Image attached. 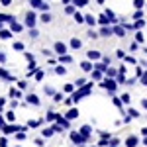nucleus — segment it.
<instances>
[{"label": "nucleus", "instance_id": "e433bc0d", "mask_svg": "<svg viewBox=\"0 0 147 147\" xmlns=\"http://www.w3.org/2000/svg\"><path fill=\"white\" fill-rule=\"evenodd\" d=\"M86 84V79H79V80H75V86H84Z\"/></svg>", "mask_w": 147, "mask_h": 147}, {"label": "nucleus", "instance_id": "7ed1b4c3", "mask_svg": "<svg viewBox=\"0 0 147 147\" xmlns=\"http://www.w3.org/2000/svg\"><path fill=\"white\" fill-rule=\"evenodd\" d=\"M124 145L125 147H137V145H139V137H137V136H127V137H125V141H124Z\"/></svg>", "mask_w": 147, "mask_h": 147}, {"label": "nucleus", "instance_id": "412c9836", "mask_svg": "<svg viewBox=\"0 0 147 147\" xmlns=\"http://www.w3.org/2000/svg\"><path fill=\"white\" fill-rule=\"evenodd\" d=\"M6 122H16V114H14V110L6 112Z\"/></svg>", "mask_w": 147, "mask_h": 147}, {"label": "nucleus", "instance_id": "bf43d9fd", "mask_svg": "<svg viewBox=\"0 0 147 147\" xmlns=\"http://www.w3.org/2000/svg\"><path fill=\"white\" fill-rule=\"evenodd\" d=\"M16 147H20V145H16Z\"/></svg>", "mask_w": 147, "mask_h": 147}, {"label": "nucleus", "instance_id": "c85d7f7f", "mask_svg": "<svg viewBox=\"0 0 147 147\" xmlns=\"http://www.w3.org/2000/svg\"><path fill=\"white\" fill-rule=\"evenodd\" d=\"M120 98H122V102H124V104H129V100H131V96H129V94H122V96H120Z\"/></svg>", "mask_w": 147, "mask_h": 147}, {"label": "nucleus", "instance_id": "9b49d317", "mask_svg": "<svg viewBox=\"0 0 147 147\" xmlns=\"http://www.w3.org/2000/svg\"><path fill=\"white\" fill-rule=\"evenodd\" d=\"M114 34L118 35V37H124V35H125V30L122 28V26H114Z\"/></svg>", "mask_w": 147, "mask_h": 147}, {"label": "nucleus", "instance_id": "4d7b16f0", "mask_svg": "<svg viewBox=\"0 0 147 147\" xmlns=\"http://www.w3.org/2000/svg\"><path fill=\"white\" fill-rule=\"evenodd\" d=\"M143 145H145V147H147V137H145V139H143Z\"/></svg>", "mask_w": 147, "mask_h": 147}, {"label": "nucleus", "instance_id": "0eeeda50", "mask_svg": "<svg viewBox=\"0 0 147 147\" xmlns=\"http://www.w3.org/2000/svg\"><path fill=\"white\" fill-rule=\"evenodd\" d=\"M8 94H10V98H16L18 100V98H22V88H14L12 86L10 90H8Z\"/></svg>", "mask_w": 147, "mask_h": 147}, {"label": "nucleus", "instance_id": "6e6552de", "mask_svg": "<svg viewBox=\"0 0 147 147\" xmlns=\"http://www.w3.org/2000/svg\"><path fill=\"white\" fill-rule=\"evenodd\" d=\"M80 45H82V41L77 39V37H73V39L69 41V47H71V49H80Z\"/></svg>", "mask_w": 147, "mask_h": 147}, {"label": "nucleus", "instance_id": "f257e3e1", "mask_svg": "<svg viewBox=\"0 0 147 147\" xmlns=\"http://www.w3.org/2000/svg\"><path fill=\"white\" fill-rule=\"evenodd\" d=\"M71 141H73L75 145H82V143L86 141V137L82 136V134H77V131H71Z\"/></svg>", "mask_w": 147, "mask_h": 147}, {"label": "nucleus", "instance_id": "72a5a7b5", "mask_svg": "<svg viewBox=\"0 0 147 147\" xmlns=\"http://www.w3.org/2000/svg\"><path fill=\"white\" fill-rule=\"evenodd\" d=\"M127 112H129V116H131V118H139V112H137L136 108H129Z\"/></svg>", "mask_w": 147, "mask_h": 147}, {"label": "nucleus", "instance_id": "3c124183", "mask_svg": "<svg viewBox=\"0 0 147 147\" xmlns=\"http://www.w3.org/2000/svg\"><path fill=\"white\" fill-rule=\"evenodd\" d=\"M0 2H2V6H10L12 0H0Z\"/></svg>", "mask_w": 147, "mask_h": 147}, {"label": "nucleus", "instance_id": "79ce46f5", "mask_svg": "<svg viewBox=\"0 0 147 147\" xmlns=\"http://www.w3.org/2000/svg\"><path fill=\"white\" fill-rule=\"evenodd\" d=\"M137 49H139V45H137V41H136V43H131V45H129V51H131V53H136Z\"/></svg>", "mask_w": 147, "mask_h": 147}, {"label": "nucleus", "instance_id": "5701e85b", "mask_svg": "<svg viewBox=\"0 0 147 147\" xmlns=\"http://www.w3.org/2000/svg\"><path fill=\"white\" fill-rule=\"evenodd\" d=\"M98 22H100L102 26H108V22H110V18H108V16H106V14H102L100 18H98Z\"/></svg>", "mask_w": 147, "mask_h": 147}, {"label": "nucleus", "instance_id": "39448f33", "mask_svg": "<svg viewBox=\"0 0 147 147\" xmlns=\"http://www.w3.org/2000/svg\"><path fill=\"white\" fill-rule=\"evenodd\" d=\"M80 69H82L84 73H92V71H94V65H92L90 61H80Z\"/></svg>", "mask_w": 147, "mask_h": 147}, {"label": "nucleus", "instance_id": "13d9d810", "mask_svg": "<svg viewBox=\"0 0 147 147\" xmlns=\"http://www.w3.org/2000/svg\"><path fill=\"white\" fill-rule=\"evenodd\" d=\"M102 2H104V0H98V4H102Z\"/></svg>", "mask_w": 147, "mask_h": 147}, {"label": "nucleus", "instance_id": "58836bf2", "mask_svg": "<svg viewBox=\"0 0 147 147\" xmlns=\"http://www.w3.org/2000/svg\"><path fill=\"white\" fill-rule=\"evenodd\" d=\"M37 35H39V32H37V30H35V28H32V30H30V37H37Z\"/></svg>", "mask_w": 147, "mask_h": 147}, {"label": "nucleus", "instance_id": "cd10ccee", "mask_svg": "<svg viewBox=\"0 0 147 147\" xmlns=\"http://www.w3.org/2000/svg\"><path fill=\"white\" fill-rule=\"evenodd\" d=\"M86 35H88L90 39H98V37H100V34H96V32H92V30H88V32H86Z\"/></svg>", "mask_w": 147, "mask_h": 147}, {"label": "nucleus", "instance_id": "603ef678", "mask_svg": "<svg viewBox=\"0 0 147 147\" xmlns=\"http://www.w3.org/2000/svg\"><path fill=\"white\" fill-rule=\"evenodd\" d=\"M141 136H143V137H147V127H143V129H141Z\"/></svg>", "mask_w": 147, "mask_h": 147}, {"label": "nucleus", "instance_id": "de8ad7c7", "mask_svg": "<svg viewBox=\"0 0 147 147\" xmlns=\"http://www.w3.org/2000/svg\"><path fill=\"white\" fill-rule=\"evenodd\" d=\"M125 61H127L129 65H136V59H134V57H125Z\"/></svg>", "mask_w": 147, "mask_h": 147}, {"label": "nucleus", "instance_id": "a211bd4d", "mask_svg": "<svg viewBox=\"0 0 147 147\" xmlns=\"http://www.w3.org/2000/svg\"><path fill=\"white\" fill-rule=\"evenodd\" d=\"M80 134L88 139V136H90V125H82V127H80Z\"/></svg>", "mask_w": 147, "mask_h": 147}, {"label": "nucleus", "instance_id": "49530a36", "mask_svg": "<svg viewBox=\"0 0 147 147\" xmlns=\"http://www.w3.org/2000/svg\"><path fill=\"white\" fill-rule=\"evenodd\" d=\"M10 108H12V110H14V108H18V100H16V98L10 102Z\"/></svg>", "mask_w": 147, "mask_h": 147}, {"label": "nucleus", "instance_id": "864d4df0", "mask_svg": "<svg viewBox=\"0 0 147 147\" xmlns=\"http://www.w3.org/2000/svg\"><path fill=\"white\" fill-rule=\"evenodd\" d=\"M6 61V57H4V53H0V63H4Z\"/></svg>", "mask_w": 147, "mask_h": 147}, {"label": "nucleus", "instance_id": "b1692460", "mask_svg": "<svg viewBox=\"0 0 147 147\" xmlns=\"http://www.w3.org/2000/svg\"><path fill=\"white\" fill-rule=\"evenodd\" d=\"M75 22H77V24H84V16L79 14V12H75Z\"/></svg>", "mask_w": 147, "mask_h": 147}, {"label": "nucleus", "instance_id": "c9c22d12", "mask_svg": "<svg viewBox=\"0 0 147 147\" xmlns=\"http://www.w3.org/2000/svg\"><path fill=\"white\" fill-rule=\"evenodd\" d=\"M136 41H137V43H143V34H141V32H137V34H136Z\"/></svg>", "mask_w": 147, "mask_h": 147}, {"label": "nucleus", "instance_id": "ea45409f", "mask_svg": "<svg viewBox=\"0 0 147 147\" xmlns=\"http://www.w3.org/2000/svg\"><path fill=\"white\" fill-rule=\"evenodd\" d=\"M143 26H145V22H143V20H137V22L134 24V28H137V30H139V28H143Z\"/></svg>", "mask_w": 147, "mask_h": 147}, {"label": "nucleus", "instance_id": "bb28decb", "mask_svg": "<svg viewBox=\"0 0 147 147\" xmlns=\"http://www.w3.org/2000/svg\"><path fill=\"white\" fill-rule=\"evenodd\" d=\"M39 20H41L43 24H49V22H51V16H49V14H41V16H39Z\"/></svg>", "mask_w": 147, "mask_h": 147}, {"label": "nucleus", "instance_id": "37998d69", "mask_svg": "<svg viewBox=\"0 0 147 147\" xmlns=\"http://www.w3.org/2000/svg\"><path fill=\"white\" fill-rule=\"evenodd\" d=\"M4 125H6V116H2V114H0V129H2Z\"/></svg>", "mask_w": 147, "mask_h": 147}, {"label": "nucleus", "instance_id": "a19ab883", "mask_svg": "<svg viewBox=\"0 0 147 147\" xmlns=\"http://www.w3.org/2000/svg\"><path fill=\"white\" fill-rule=\"evenodd\" d=\"M116 57H118V59H125V53L122 49H118V51H116Z\"/></svg>", "mask_w": 147, "mask_h": 147}, {"label": "nucleus", "instance_id": "09e8293b", "mask_svg": "<svg viewBox=\"0 0 147 147\" xmlns=\"http://www.w3.org/2000/svg\"><path fill=\"white\" fill-rule=\"evenodd\" d=\"M24 57H26L28 61H34V55H32V53H24Z\"/></svg>", "mask_w": 147, "mask_h": 147}, {"label": "nucleus", "instance_id": "4468645a", "mask_svg": "<svg viewBox=\"0 0 147 147\" xmlns=\"http://www.w3.org/2000/svg\"><path fill=\"white\" fill-rule=\"evenodd\" d=\"M53 134H55L53 127H45V129H41V136H43V137H51Z\"/></svg>", "mask_w": 147, "mask_h": 147}, {"label": "nucleus", "instance_id": "1a4fd4ad", "mask_svg": "<svg viewBox=\"0 0 147 147\" xmlns=\"http://www.w3.org/2000/svg\"><path fill=\"white\" fill-rule=\"evenodd\" d=\"M26 100L30 102V104H34V106H39V98L35 96V94H28V98Z\"/></svg>", "mask_w": 147, "mask_h": 147}, {"label": "nucleus", "instance_id": "5fc2aeb1", "mask_svg": "<svg viewBox=\"0 0 147 147\" xmlns=\"http://www.w3.org/2000/svg\"><path fill=\"white\" fill-rule=\"evenodd\" d=\"M4 104H6V100H4V98H0V108H4Z\"/></svg>", "mask_w": 147, "mask_h": 147}, {"label": "nucleus", "instance_id": "6ab92c4d", "mask_svg": "<svg viewBox=\"0 0 147 147\" xmlns=\"http://www.w3.org/2000/svg\"><path fill=\"white\" fill-rule=\"evenodd\" d=\"M59 61H61V63H73V57L65 53V55H59Z\"/></svg>", "mask_w": 147, "mask_h": 147}, {"label": "nucleus", "instance_id": "f03ea898", "mask_svg": "<svg viewBox=\"0 0 147 147\" xmlns=\"http://www.w3.org/2000/svg\"><path fill=\"white\" fill-rule=\"evenodd\" d=\"M53 49H55V53H57V55H65L69 47H67V43H63V41H55Z\"/></svg>", "mask_w": 147, "mask_h": 147}, {"label": "nucleus", "instance_id": "dca6fc26", "mask_svg": "<svg viewBox=\"0 0 147 147\" xmlns=\"http://www.w3.org/2000/svg\"><path fill=\"white\" fill-rule=\"evenodd\" d=\"M88 59H92V61H98V59H102V55L98 53V51H88Z\"/></svg>", "mask_w": 147, "mask_h": 147}, {"label": "nucleus", "instance_id": "9d476101", "mask_svg": "<svg viewBox=\"0 0 147 147\" xmlns=\"http://www.w3.org/2000/svg\"><path fill=\"white\" fill-rule=\"evenodd\" d=\"M10 30L14 32V34H20V32H22V24H18V22H12V24H10Z\"/></svg>", "mask_w": 147, "mask_h": 147}, {"label": "nucleus", "instance_id": "f704fd0d", "mask_svg": "<svg viewBox=\"0 0 147 147\" xmlns=\"http://www.w3.org/2000/svg\"><path fill=\"white\" fill-rule=\"evenodd\" d=\"M43 77H45L43 71H37V73H35V80H43Z\"/></svg>", "mask_w": 147, "mask_h": 147}, {"label": "nucleus", "instance_id": "6e6d98bb", "mask_svg": "<svg viewBox=\"0 0 147 147\" xmlns=\"http://www.w3.org/2000/svg\"><path fill=\"white\" fill-rule=\"evenodd\" d=\"M141 106H143V108L147 110V100H141Z\"/></svg>", "mask_w": 147, "mask_h": 147}, {"label": "nucleus", "instance_id": "2f4dec72", "mask_svg": "<svg viewBox=\"0 0 147 147\" xmlns=\"http://www.w3.org/2000/svg\"><path fill=\"white\" fill-rule=\"evenodd\" d=\"M75 90V84H65L63 86V92H73Z\"/></svg>", "mask_w": 147, "mask_h": 147}, {"label": "nucleus", "instance_id": "8fccbe9b", "mask_svg": "<svg viewBox=\"0 0 147 147\" xmlns=\"http://www.w3.org/2000/svg\"><path fill=\"white\" fill-rule=\"evenodd\" d=\"M67 14H75V6H67Z\"/></svg>", "mask_w": 147, "mask_h": 147}, {"label": "nucleus", "instance_id": "20e7f679", "mask_svg": "<svg viewBox=\"0 0 147 147\" xmlns=\"http://www.w3.org/2000/svg\"><path fill=\"white\" fill-rule=\"evenodd\" d=\"M26 26L28 28H34L35 26V12H28L26 14Z\"/></svg>", "mask_w": 147, "mask_h": 147}, {"label": "nucleus", "instance_id": "393cba45", "mask_svg": "<svg viewBox=\"0 0 147 147\" xmlns=\"http://www.w3.org/2000/svg\"><path fill=\"white\" fill-rule=\"evenodd\" d=\"M65 73H67V69L63 67V65H57L55 67V75H65Z\"/></svg>", "mask_w": 147, "mask_h": 147}, {"label": "nucleus", "instance_id": "7c9ffc66", "mask_svg": "<svg viewBox=\"0 0 147 147\" xmlns=\"http://www.w3.org/2000/svg\"><path fill=\"white\" fill-rule=\"evenodd\" d=\"M14 49H16V51H24V43L22 41H16V43H14Z\"/></svg>", "mask_w": 147, "mask_h": 147}, {"label": "nucleus", "instance_id": "c756f323", "mask_svg": "<svg viewBox=\"0 0 147 147\" xmlns=\"http://www.w3.org/2000/svg\"><path fill=\"white\" fill-rule=\"evenodd\" d=\"M143 4H145L143 0H134V6H136L137 10H141V8H143Z\"/></svg>", "mask_w": 147, "mask_h": 147}, {"label": "nucleus", "instance_id": "4be33fe9", "mask_svg": "<svg viewBox=\"0 0 147 147\" xmlns=\"http://www.w3.org/2000/svg\"><path fill=\"white\" fill-rule=\"evenodd\" d=\"M34 143H35L37 147H45V141H43V136H41V137H35V139H34Z\"/></svg>", "mask_w": 147, "mask_h": 147}, {"label": "nucleus", "instance_id": "a878e982", "mask_svg": "<svg viewBox=\"0 0 147 147\" xmlns=\"http://www.w3.org/2000/svg\"><path fill=\"white\" fill-rule=\"evenodd\" d=\"M45 120H47V122H55V120H57V114L55 112H47Z\"/></svg>", "mask_w": 147, "mask_h": 147}, {"label": "nucleus", "instance_id": "2eb2a0df", "mask_svg": "<svg viewBox=\"0 0 147 147\" xmlns=\"http://www.w3.org/2000/svg\"><path fill=\"white\" fill-rule=\"evenodd\" d=\"M84 22L88 24V26H94V24H96V18H94L92 14H86V16H84Z\"/></svg>", "mask_w": 147, "mask_h": 147}, {"label": "nucleus", "instance_id": "ddd939ff", "mask_svg": "<svg viewBox=\"0 0 147 147\" xmlns=\"http://www.w3.org/2000/svg\"><path fill=\"white\" fill-rule=\"evenodd\" d=\"M43 92H45L47 96H55V94H57V90L53 88V86H49V84H47V86H43Z\"/></svg>", "mask_w": 147, "mask_h": 147}, {"label": "nucleus", "instance_id": "aec40b11", "mask_svg": "<svg viewBox=\"0 0 147 147\" xmlns=\"http://www.w3.org/2000/svg\"><path fill=\"white\" fill-rule=\"evenodd\" d=\"M43 124V120H30L28 122V127H37V125Z\"/></svg>", "mask_w": 147, "mask_h": 147}, {"label": "nucleus", "instance_id": "f8f14e48", "mask_svg": "<svg viewBox=\"0 0 147 147\" xmlns=\"http://www.w3.org/2000/svg\"><path fill=\"white\" fill-rule=\"evenodd\" d=\"M67 118H69V120H75V118H79V110H77V108H71V110L67 112Z\"/></svg>", "mask_w": 147, "mask_h": 147}, {"label": "nucleus", "instance_id": "c03bdc74", "mask_svg": "<svg viewBox=\"0 0 147 147\" xmlns=\"http://www.w3.org/2000/svg\"><path fill=\"white\" fill-rule=\"evenodd\" d=\"M106 73H108V77H118V73H116V69H108Z\"/></svg>", "mask_w": 147, "mask_h": 147}, {"label": "nucleus", "instance_id": "4c0bfd02", "mask_svg": "<svg viewBox=\"0 0 147 147\" xmlns=\"http://www.w3.org/2000/svg\"><path fill=\"white\" fill-rule=\"evenodd\" d=\"M16 139H18V141H24V139H26V134H24V131H18V134H16Z\"/></svg>", "mask_w": 147, "mask_h": 147}, {"label": "nucleus", "instance_id": "f3484780", "mask_svg": "<svg viewBox=\"0 0 147 147\" xmlns=\"http://www.w3.org/2000/svg\"><path fill=\"white\" fill-rule=\"evenodd\" d=\"M12 34H14V32H10V30H2V32H0V37H2V39H10Z\"/></svg>", "mask_w": 147, "mask_h": 147}, {"label": "nucleus", "instance_id": "a18cd8bd", "mask_svg": "<svg viewBox=\"0 0 147 147\" xmlns=\"http://www.w3.org/2000/svg\"><path fill=\"white\" fill-rule=\"evenodd\" d=\"M26 86H28L26 80H18V88H26Z\"/></svg>", "mask_w": 147, "mask_h": 147}, {"label": "nucleus", "instance_id": "473e14b6", "mask_svg": "<svg viewBox=\"0 0 147 147\" xmlns=\"http://www.w3.org/2000/svg\"><path fill=\"white\" fill-rule=\"evenodd\" d=\"M53 102H57V104H59V102H63V94H61V92H57L55 96H53Z\"/></svg>", "mask_w": 147, "mask_h": 147}, {"label": "nucleus", "instance_id": "423d86ee", "mask_svg": "<svg viewBox=\"0 0 147 147\" xmlns=\"http://www.w3.org/2000/svg\"><path fill=\"white\" fill-rule=\"evenodd\" d=\"M112 34H114V28H110V26H102L100 28V35L102 37H110Z\"/></svg>", "mask_w": 147, "mask_h": 147}]
</instances>
